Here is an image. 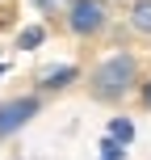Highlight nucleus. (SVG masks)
<instances>
[{
    "label": "nucleus",
    "instance_id": "obj_1",
    "mask_svg": "<svg viewBox=\"0 0 151 160\" xmlns=\"http://www.w3.org/2000/svg\"><path fill=\"white\" fill-rule=\"evenodd\" d=\"M97 97H118V93H126L130 84H134V59L130 55H113V59H105L101 68H97Z\"/></svg>",
    "mask_w": 151,
    "mask_h": 160
},
{
    "label": "nucleus",
    "instance_id": "obj_2",
    "mask_svg": "<svg viewBox=\"0 0 151 160\" xmlns=\"http://www.w3.org/2000/svg\"><path fill=\"white\" fill-rule=\"evenodd\" d=\"M38 114V97H21V101H4L0 105V135H13L21 122H30Z\"/></svg>",
    "mask_w": 151,
    "mask_h": 160
},
{
    "label": "nucleus",
    "instance_id": "obj_3",
    "mask_svg": "<svg viewBox=\"0 0 151 160\" xmlns=\"http://www.w3.org/2000/svg\"><path fill=\"white\" fill-rule=\"evenodd\" d=\"M101 25H105L101 0H76V4H72V30L76 34H97Z\"/></svg>",
    "mask_w": 151,
    "mask_h": 160
},
{
    "label": "nucleus",
    "instance_id": "obj_4",
    "mask_svg": "<svg viewBox=\"0 0 151 160\" xmlns=\"http://www.w3.org/2000/svg\"><path fill=\"white\" fill-rule=\"evenodd\" d=\"M130 25H134L139 34H151V0H139L134 13H130Z\"/></svg>",
    "mask_w": 151,
    "mask_h": 160
},
{
    "label": "nucleus",
    "instance_id": "obj_5",
    "mask_svg": "<svg viewBox=\"0 0 151 160\" xmlns=\"http://www.w3.org/2000/svg\"><path fill=\"white\" fill-rule=\"evenodd\" d=\"M76 80V68H50L46 76H42V84L46 88H63V84H72Z\"/></svg>",
    "mask_w": 151,
    "mask_h": 160
},
{
    "label": "nucleus",
    "instance_id": "obj_6",
    "mask_svg": "<svg viewBox=\"0 0 151 160\" xmlns=\"http://www.w3.org/2000/svg\"><path fill=\"white\" fill-rule=\"evenodd\" d=\"M109 139L130 143V139H134V122H130V118H113V122H109Z\"/></svg>",
    "mask_w": 151,
    "mask_h": 160
},
{
    "label": "nucleus",
    "instance_id": "obj_7",
    "mask_svg": "<svg viewBox=\"0 0 151 160\" xmlns=\"http://www.w3.org/2000/svg\"><path fill=\"white\" fill-rule=\"evenodd\" d=\"M38 42H42V30H38V25H30V30H21V47H25V51H34Z\"/></svg>",
    "mask_w": 151,
    "mask_h": 160
},
{
    "label": "nucleus",
    "instance_id": "obj_8",
    "mask_svg": "<svg viewBox=\"0 0 151 160\" xmlns=\"http://www.w3.org/2000/svg\"><path fill=\"white\" fill-rule=\"evenodd\" d=\"M122 156V143H118V139H105V143H101V160H118Z\"/></svg>",
    "mask_w": 151,
    "mask_h": 160
},
{
    "label": "nucleus",
    "instance_id": "obj_9",
    "mask_svg": "<svg viewBox=\"0 0 151 160\" xmlns=\"http://www.w3.org/2000/svg\"><path fill=\"white\" fill-rule=\"evenodd\" d=\"M34 4H38V8H46V13H55V8L63 4V0H34Z\"/></svg>",
    "mask_w": 151,
    "mask_h": 160
},
{
    "label": "nucleus",
    "instance_id": "obj_10",
    "mask_svg": "<svg viewBox=\"0 0 151 160\" xmlns=\"http://www.w3.org/2000/svg\"><path fill=\"white\" fill-rule=\"evenodd\" d=\"M143 97H147V105H151V84H147V88H143Z\"/></svg>",
    "mask_w": 151,
    "mask_h": 160
}]
</instances>
